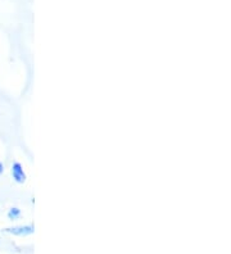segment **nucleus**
<instances>
[{
	"instance_id": "f257e3e1",
	"label": "nucleus",
	"mask_w": 231,
	"mask_h": 254,
	"mask_svg": "<svg viewBox=\"0 0 231 254\" xmlns=\"http://www.w3.org/2000/svg\"><path fill=\"white\" fill-rule=\"evenodd\" d=\"M10 175H12L13 180L17 184H23L26 181V172L23 170V166H22L19 162H14L10 167Z\"/></svg>"
},
{
	"instance_id": "f03ea898",
	"label": "nucleus",
	"mask_w": 231,
	"mask_h": 254,
	"mask_svg": "<svg viewBox=\"0 0 231 254\" xmlns=\"http://www.w3.org/2000/svg\"><path fill=\"white\" fill-rule=\"evenodd\" d=\"M5 233L12 234L14 236H28L35 233V227L34 225H21V226H14L6 229Z\"/></svg>"
},
{
	"instance_id": "7ed1b4c3",
	"label": "nucleus",
	"mask_w": 231,
	"mask_h": 254,
	"mask_svg": "<svg viewBox=\"0 0 231 254\" xmlns=\"http://www.w3.org/2000/svg\"><path fill=\"white\" fill-rule=\"evenodd\" d=\"M21 209L17 207H12L10 209H8V212H6V217H8V220L10 221H17L19 217H21Z\"/></svg>"
},
{
	"instance_id": "20e7f679",
	"label": "nucleus",
	"mask_w": 231,
	"mask_h": 254,
	"mask_svg": "<svg viewBox=\"0 0 231 254\" xmlns=\"http://www.w3.org/2000/svg\"><path fill=\"white\" fill-rule=\"evenodd\" d=\"M3 172H4V164L0 162V175L3 174Z\"/></svg>"
}]
</instances>
